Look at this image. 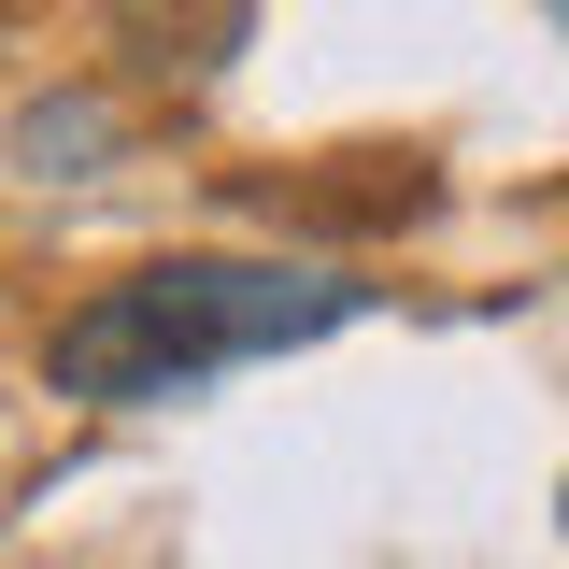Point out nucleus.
Listing matches in <instances>:
<instances>
[{"label":"nucleus","mask_w":569,"mask_h":569,"mask_svg":"<svg viewBox=\"0 0 569 569\" xmlns=\"http://www.w3.org/2000/svg\"><path fill=\"white\" fill-rule=\"evenodd\" d=\"M370 313V284L328 257H142V271L86 284L58 328H43V399L71 413H157V399H200L228 370H271V356L328 342Z\"/></svg>","instance_id":"nucleus-1"},{"label":"nucleus","mask_w":569,"mask_h":569,"mask_svg":"<svg viewBox=\"0 0 569 569\" xmlns=\"http://www.w3.org/2000/svg\"><path fill=\"white\" fill-rule=\"evenodd\" d=\"M556 512H569V485H556Z\"/></svg>","instance_id":"nucleus-2"},{"label":"nucleus","mask_w":569,"mask_h":569,"mask_svg":"<svg viewBox=\"0 0 569 569\" xmlns=\"http://www.w3.org/2000/svg\"><path fill=\"white\" fill-rule=\"evenodd\" d=\"M556 14H569V0H556Z\"/></svg>","instance_id":"nucleus-3"}]
</instances>
